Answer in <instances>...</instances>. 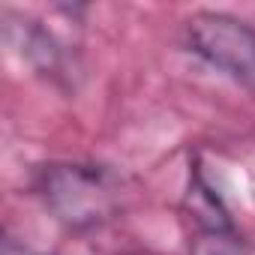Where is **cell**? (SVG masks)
I'll return each instance as SVG.
<instances>
[{
	"label": "cell",
	"mask_w": 255,
	"mask_h": 255,
	"mask_svg": "<svg viewBox=\"0 0 255 255\" xmlns=\"http://www.w3.org/2000/svg\"><path fill=\"white\" fill-rule=\"evenodd\" d=\"M36 189L48 213L69 231H90L120 210V177L93 162H51L39 171Z\"/></svg>",
	"instance_id": "6da1fadb"
},
{
	"label": "cell",
	"mask_w": 255,
	"mask_h": 255,
	"mask_svg": "<svg viewBox=\"0 0 255 255\" xmlns=\"http://www.w3.org/2000/svg\"><path fill=\"white\" fill-rule=\"evenodd\" d=\"M186 48L213 69L255 84V27L228 12H195L183 24Z\"/></svg>",
	"instance_id": "7a4b0ae2"
},
{
	"label": "cell",
	"mask_w": 255,
	"mask_h": 255,
	"mask_svg": "<svg viewBox=\"0 0 255 255\" xmlns=\"http://www.w3.org/2000/svg\"><path fill=\"white\" fill-rule=\"evenodd\" d=\"M183 207H186L189 219L195 222V231L231 228L234 225L231 216H228V210H225V204H222V198L210 189V183L198 171H192V177H189V192L183 198Z\"/></svg>",
	"instance_id": "3957f363"
},
{
	"label": "cell",
	"mask_w": 255,
	"mask_h": 255,
	"mask_svg": "<svg viewBox=\"0 0 255 255\" xmlns=\"http://www.w3.org/2000/svg\"><path fill=\"white\" fill-rule=\"evenodd\" d=\"M189 255H255V243L231 228L195 231L189 240Z\"/></svg>",
	"instance_id": "277c9868"
}]
</instances>
